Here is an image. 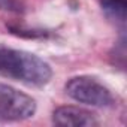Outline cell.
Here are the masks:
<instances>
[{
	"instance_id": "1",
	"label": "cell",
	"mask_w": 127,
	"mask_h": 127,
	"mask_svg": "<svg viewBox=\"0 0 127 127\" xmlns=\"http://www.w3.org/2000/svg\"><path fill=\"white\" fill-rule=\"evenodd\" d=\"M0 76L11 78L27 85L42 87L52 76L51 66L40 57L12 48H0Z\"/></svg>"
},
{
	"instance_id": "2",
	"label": "cell",
	"mask_w": 127,
	"mask_h": 127,
	"mask_svg": "<svg viewBox=\"0 0 127 127\" xmlns=\"http://www.w3.org/2000/svg\"><path fill=\"white\" fill-rule=\"evenodd\" d=\"M66 93L73 100L90 106H109L114 97L108 87L91 76H75L66 84Z\"/></svg>"
},
{
	"instance_id": "3",
	"label": "cell",
	"mask_w": 127,
	"mask_h": 127,
	"mask_svg": "<svg viewBox=\"0 0 127 127\" xmlns=\"http://www.w3.org/2000/svg\"><path fill=\"white\" fill-rule=\"evenodd\" d=\"M36 112V100L6 84H0V118L17 121L33 117Z\"/></svg>"
},
{
	"instance_id": "4",
	"label": "cell",
	"mask_w": 127,
	"mask_h": 127,
	"mask_svg": "<svg viewBox=\"0 0 127 127\" xmlns=\"http://www.w3.org/2000/svg\"><path fill=\"white\" fill-rule=\"evenodd\" d=\"M54 124L60 127H91L97 126V118L93 112L78 106H60L52 114Z\"/></svg>"
},
{
	"instance_id": "5",
	"label": "cell",
	"mask_w": 127,
	"mask_h": 127,
	"mask_svg": "<svg viewBox=\"0 0 127 127\" xmlns=\"http://www.w3.org/2000/svg\"><path fill=\"white\" fill-rule=\"evenodd\" d=\"M126 0H102V8L108 14V17L124 21L126 17Z\"/></svg>"
}]
</instances>
